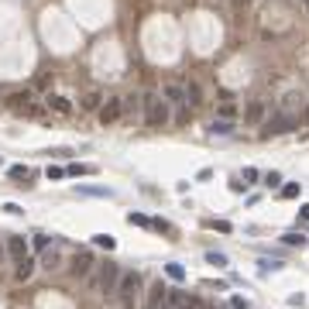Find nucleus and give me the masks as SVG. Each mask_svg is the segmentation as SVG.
I'll return each instance as SVG.
<instances>
[{"mask_svg":"<svg viewBox=\"0 0 309 309\" xmlns=\"http://www.w3.org/2000/svg\"><path fill=\"white\" fill-rule=\"evenodd\" d=\"M141 120L148 127H165V124H172V107H169V100L161 96V93H155V90H148V93H141Z\"/></svg>","mask_w":309,"mask_h":309,"instance_id":"1","label":"nucleus"},{"mask_svg":"<svg viewBox=\"0 0 309 309\" xmlns=\"http://www.w3.org/2000/svg\"><path fill=\"white\" fill-rule=\"evenodd\" d=\"M141 299H145V278L137 272H127L120 275V285H117V302L124 309H134L141 306Z\"/></svg>","mask_w":309,"mask_h":309,"instance_id":"2","label":"nucleus"},{"mask_svg":"<svg viewBox=\"0 0 309 309\" xmlns=\"http://www.w3.org/2000/svg\"><path fill=\"white\" fill-rule=\"evenodd\" d=\"M289 131H299V117L285 107H278L268 114V120L261 124V137H275V134H289Z\"/></svg>","mask_w":309,"mask_h":309,"instance_id":"3","label":"nucleus"},{"mask_svg":"<svg viewBox=\"0 0 309 309\" xmlns=\"http://www.w3.org/2000/svg\"><path fill=\"white\" fill-rule=\"evenodd\" d=\"M93 285L100 289L103 296H117V285H120V268H117L114 261H100L96 268H93Z\"/></svg>","mask_w":309,"mask_h":309,"instance_id":"4","label":"nucleus"},{"mask_svg":"<svg viewBox=\"0 0 309 309\" xmlns=\"http://www.w3.org/2000/svg\"><path fill=\"white\" fill-rule=\"evenodd\" d=\"M96 117H100V124H103V127L120 124V120H124V100H120V96H107Z\"/></svg>","mask_w":309,"mask_h":309,"instance_id":"5","label":"nucleus"},{"mask_svg":"<svg viewBox=\"0 0 309 309\" xmlns=\"http://www.w3.org/2000/svg\"><path fill=\"white\" fill-rule=\"evenodd\" d=\"M165 299H169V289H165L161 278H155V282H148V289H145L141 309H161V306H165Z\"/></svg>","mask_w":309,"mask_h":309,"instance_id":"6","label":"nucleus"},{"mask_svg":"<svg viewBox=\"0 0 309 309\" xmlns=\"http://www.w3.org/2000/svg\"><path fill=\"white\" fill-rule=\"evenodd\" d=\"M268 114H272L268 103H264L261 96H254V100L244 107V127H261L264 120H268Z\"/></svg>","mask_w":309,"mask_h":309,"instance_id":"7","label":"nucleus"},{"mask_svg":"<svg viewBox=\"0 0 309 309\" xmlns=\"http://www.w3.org/2000/svg\"><path fill=\"white\" fill-rule=\"evenodd\" d=\"M93 268H96V261H93V254L86 251V248L69 258V275H72V278H90Z\"/></svg>","mask_w":309,"mask_h":309,"instance_id":"8","label":"nucleus"},{"mask_svg":"<svg viewBox=\"0 0 309 309\" xmlns=\"http://www.w3.org/2000/svg\"><path fill=\"white\" fill-rule=\"evenodd\" d=\"M4 107H7V110H14V114H24V110L31 107V93H28V90L7 93V96H4Z\"/></svg>","mask_w":309,"mask_h":309,"instance_id":"9","label":"nucleus"},{"mask_svg":"<svg viewBox=\"0 0 309 309\" xmlns=\"http://www.w3.org/2000/svg\"><path fill=\"white\" fill-rule=\"evenodd\" d=\"M161 96H165L169 103H175V107H186V86H182V79L165 83V86H161Z\"/></svg>","mask_w":309,"mask_h":309,"instance_id":"10","label":"nucleus"},{"mask_svg":"<svg viewBox=\"0 0 309 309\" xmlns=\"http://www.w3.org/2000/svg\"><path fill=\"white\" fill-rule=\"evenodd\" d=\"M100 107H103V93L100 90H90V93H83L79 96V110L83 114H100Z\"/></svg>","mask_w":309,"mask_h":309,"instance_id":"11","label":"nucleus"},{"mask_svg":"<svg viewBox=\"0 0 309 309\" xmlns=\"http://www.w3.org/2000/svg\"><path fill=\"white\" fill-rule=\"evenodd\" d=\"M7 258L24 261V258H28V240H24V237H11V240H7Z\"/></svg>","mask_w":309,"mask_h":309,"instance_id":"12","label":"nucleus"},{"mask_svg":"<svg viewBox=\"0 0 309 309\" xmlns=\"http://www.w3.org/2000/svg\"><path fill=\"white\" fill-rule=\"evenodd\" d=\"M182 86H186V103H189V107H199V103H203L199 83H196V79H182Z\"/></svg>","mask_w":309,"mask_h":309,"instance_id":"13","label":"nucleus"},{"mask_svg":"<svg viewBox=\"0 0 309 309\" xmlns=\"http://www.w3.org/2000/svg\"><path fill=\"white\" fill-rule=\"evenodd\" d=\"M124 100V120H134L137 110H141V96H134V93H127V96H120Z\"/></svg>","mask_w":309,"mask_h":309,"instance_id":"14","label":"nucleus"},{"mask_svg":"<svg viewBox=\"0 0 309 309\" xmlns=\"http://www.w3.org/2000/svg\"><path fill=\"white\" fill-rule=\"evenodd\" d=\"M31 275H34V258H24V261H17L14 282H31Z\"/></svg>","mask_w":309,"mask_h":309,"instance_id":"15","label":"nucleus"},{"mask_svg":"<svg viewBox=\"0 0 309 309\" xmlns=\"http://www.w3.org/2000/svg\"><path fill=\"white\" fill-rule=\"evenodd\" d=\"M48 110H55V114H72V100H66V96L52 93V96H48Z\"/></svg>","mask_w":309,"mask_h":309,"instance_id":"16","label":"nucleus"},{"mask_svg":"<svg viewBox=\"0 0 309 309\" xmlns=\"http://www.w3.org/2000/svg\"><path fill=\"white\" fill-rule=\"evenodd\" d=\"M96 165H79V161H69L66 165V175H72V179H79V175H96Z\"/></svg>","mask_w":309,"mask_h":309,"instance_id":"17","label":"nucleus"},{"mask_svg":"<svg viewBox=\"0 0 309 309\" xmlns=\"http://www.w3.org/2000/svg\"><path fill=\"white\" fill-rule=\"evenodd\" d=\"M42 251H45V254H42V264H45L48 272H52V268H58V264H62V254H58L55 248H42Z\"/></svg>","mask_w":309,"mask_h":309,"instance_id":"18","label":"nucleus"},{"mask_svg":"<svg viewBox=\"0 0 309 309\" xmlns=\"http://www.w3.org/2000/svg\"><path fill=\"white\" fill-rule=\"evenodd\" d=\"M165 275H169L172 282H182V278H186V268L179 261H169V264H165Z\"/></svg>","mask_w":309,"mask_h":309,"instance_id":"19","label":"nucleus"},{"mask_svg":"<svg viewBox=\"0 0 309 309\" xmlns=\"http://www.w3.org/2000/svg\"><path fill=\"white\" fill-rule=\"evenodd\" d=\"M217 114L223 117V120H234V117H237L240 110H237V107H234V103H220V107H217Z\"/></svg>","mask_w":309,"mask_h":309,"instance_id":"20","label":"nucleus"},{"mask_svg":"<svg viewBox=\"0 0 309 309\" xmlns=\"http://www.w3.org/2000/svg\"><path fill=\"white\" fill-rule=\"evenodd\" d=\"M93 244H96V248H107V251H110V248H117V240L110 237V234H96V237H93Z\"/></svg>","mask_w":309,"mask_h":309,"instance_id":"21","label":"nucleus"},{"mask_svg":"<svg viewBox=\"0 0 309 309\" xmlns=\"http://www.w3.org/2000/svg\"><path fill=\"white\" fill-rule=\"evenodd\" d=\"M282 244H289V248H302L306 237H302V234H282Z\"/></svg>","mask_w":309,"mask_h":309,"instance_id":"22","label":"nucleus"},{"mask_svg":"<svg viewBox=\"0 0 309 309\" xmlns=\"http://www.w3.org/2000/svg\"><path fill=\"white\" fill-rule=\"evenodd\" d=\"M254 4H258V0H230V7H234L237 14H248V11L254 7Z\"/></svg>","mask_w":309,"mask_h":309,"instance_id":"23","label":"nucleus"},{"mask_svg":"<svg viewBox=\"0 0 309 309\" xmlns=\"http://www.w3.org/2000/svg\"><path fill=\"white\" fill-rule=\"evenodd\" d=\"M299 193H302V189H299V182H285V186H282V199H296Z\"/></svg>","mask_w":309,"mask_h":309,"instance_id":"24","label":"nucleus"},{"mask_svg":"<svg viewBox=\"0 0 309 309\" xmlns=\"http://www.w3.org/2000/svg\"><path fill=\"white\" fill-rule=\"evenodd\" d=\"M45 175L52 179V182H58V179H66V169H62V165H48V169H45Z\"/></svg>","mask_w":309,"mask_h":309,"instance_id":"25","label":"nucleus"},{"mask_svg":"<svg viewBox=\"0 0 309 309\" xmlns=\"http://www.w3.org/2000/svg\"><path fill=\"white\" fill-rule=\"evenodd\" d=\"M299 103H302V96H299V93L292 90V93H285V100H282V107H285V110H292V107H299Z\"/></svg>","mask_w":309,"mask_h":309,"instance_id":"26","label":"nucleus"},{"mask_svg":"<svg viewBox=\"0 0 309 309\" xmlns=\"http://www.w3.org/2000/svg\"><path fill=\"white\" fill-rule=\"evenodd\" d=\"M175 110H179V114H175V124H186V120L193 117V107H189V103H186V107H175Z\"/></svg>","mask_w":309,"mask_h":309,"instance_id":"27","label":"nucleus"},{"mask_svg":"<svg viewBox=\"0 0 309 309\" xmlns=\"http://www.w3.org/2000/svg\"><path fill=\"white\" fill-rule=\"evenodd\" d=\"M131 223H134V227H151V217H145V213H131Z\"/></svg>","mask_w":309,"mask_h":309,"instance_id":"28","label":"nucleus"},{"mask_svg":"<svg viewBox=\"0 0 309 309\" xmlns=\"http://www.w3.org/2000/svg\"><path fill=\"white\" fill-rule=\"evenodd\" d=\"M24 117H34V120H38V117H45V107H38V103H31V107L24 110Z\"/></svg>","mask_w":309,"mask_h":309,"instance_id":"29","label":"nucleus"},{"mask_svg":"<svg viewBox=\"0 0 309 309\" xmlns=\"http://www.w3.org/2000/svg\"><path fill=\"white\" fill-rule=\"evenodd\" d=\"M264 186H268V189L282 186V175H278V172H268V175H264Z\"/></svg>","mask_w":309,"mask_h":309,"instance_id":"30","label":"nucleus"},{"mask_svg":"<svg viewBox=\"0 0 309 309\" xmlns=\"http://www.w3.org/2000/svg\"><path fill=\"white\" fill-rule=\"evenodd\" d=\"M11 179H31V172L24 169V165H14V169H11Z\"/></svg>","mask_w":309,"mask_h":309,"instance_id":"31","label":"nucleus"},{"mask_svg":"<svg viewBox=\"0 0 309 309\" xmlns=\"http://www.w3.org/2000/svg\"><path fill=\"white\" fill-rule=\"evenodd\" d=\"M206 261H210V264H227V258H223L220 251H210V254H206Z\"/></svg>","mask_w":309,"mask_h":309,"instance_id":"32","label":"nucleus"},{"mask_svg":"<svg viewBox=\"0 0 309 309\" xmlns=\"http://www.w3.org/2000/svg\"><path fill=\"white\" fill-rule=\"evenodd\" d=\"M79 193H86V196H107V189H93V186H79Z\"/></svg>","mask_w":309,"mask_h":309,"instance_id":"33","label":"nucleus"},{"mask_svg":"<svg viewBox=\"0 0 309 309\" xmlns=\"http://www.w3.org/2000/svg\"><path fill=\"white\" fill-rule=\"evenodd\" d=\"M210 227H213V230H223V234H227L230 223H227V220H210Z\"/></svg>","mask_w":309,"mask_h":309,"instance_id":"34","label":"nucleus"},{"mask_svg":"<svg viewBox=\"0 0 309 309\" xmlns=\"http://www.w3.org/2000/svg\"><path fill=\"white\" fill-rule=\"evenodd\" d=\"M182 309H206V302H199V299H186Z\"/></svg>","mask_w":309,"mask_h":309,"instance_id":"35","label":"nucleus"},{"mask_svg":"<svg viewBox=\"0 0 309 309\" xmlns=\"http://www.w3.org/2000/svg\"><path fill=\"white\" fill-rule=\"evenodd\" d=\"M299 127H309V103L302 107V114H299Z\"/></svg>","mask_w":309,"mask_h":309,"instance_id":"36","label":"nucleus"},{"mask_svg":"<svg viewBox=\"0 0 309 309\" xmlns=\"http://www.w3.org/2000/svg\"><path fill=\"white\" fill-rule=\"evenodd\" d=\"M34 86H38V90H48V86H52V76H38V83H34Z\"/></svg>","mask_w":309,"mask_h":309,"instance_id":"37","label":"nucleus"},{"mask_svg":"<svg viewBox=\"0 0 309 309\" xmlns=\"http://www.w3.org/2000/svg\"><path fill=\"white\" fill-rule=\"evenodd\" d=\"M227 131H230V124H227V120H220V124H213V134H227Z\"/></svg>","mask_w":309,"mask_h":309,"instance_id":"38","label":"nucleus"},{"mask_svg":"<svg viewBox=\"0 0 309 309\" xmlns=\"http://www.w3.org/2000/svg\"><path fill=\"white\" fill-rule=\"evenodd\" d=\"M230 306H234V309H248V299H240V296H234V299H230Z\"/></svg>","mask_w":309,"mask_h":309,"instance_id":"39","label":"nucleus"},{"mask_svg":"<svg viewBox=\"0 0 309 309\" xmlns=\"http://www.w3.org/2000/svg\"><path fill=\"white\" fill-rule=\"evenodd\" d=\"M244 182H258V172H254V169H244Z\"/></svg>","mask_w":309,"mask_h":309,"instance_id":"40","label":"nucleus"},{"mask_svg":"<svg viewBox=\"0 0 309 309\" xmlns=\"http://www.w3.org/2000/svg\"><path fill=\"white\" fill-rule=\"evenodd\" d=\"M299 217H302V220H309V203L302 206V210H299Z\"/></svg>","mask_w":309,"mask_h":309,"instance_id":"41","label":"nucleus"},{"mask_svg":"<svg viewBox=\"0 0 309 309\" xmlns=\"http://www.w3.org/2000/svg\"><path fill=\"white\" fill-rule=\"evenodd\" d=\"M4 258H7V251H4V248H0V261H4Z\"/></svg>","mask_w":309,"mask_h":309,"instance_id":"42","label":"nucleus"},{"mask_svg":"<svg viewBox=\"0 0 309 309\" xmlns=\"http://www.w3.org/2000/svg\"><path fill=\"white\" fill-rule=\"evenodd\" d=\"M302 7H306V11H309V0H302Z\"/></svg>","mask_w":309,"mask_h":309,"instance_id":"43","label":"nucleus"}]
</instances>
